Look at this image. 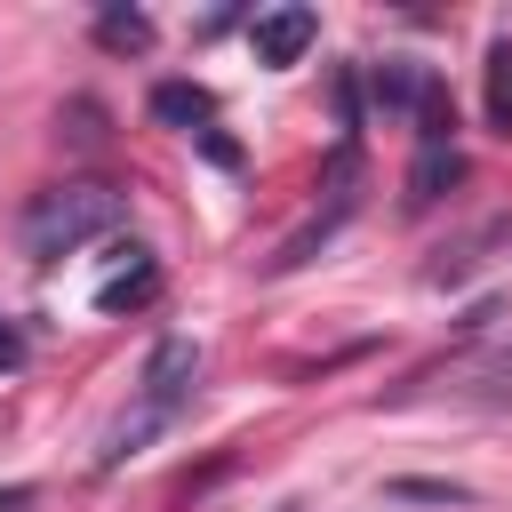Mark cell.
<instances>
[{"label": "cell", "instance_id": "6da1fadb", "mask_svg": "<svg viewBox=\"0 0 512 512\" xmlns=\"http://www.w3.org/2000/svg\"><path fill=\"white\" fill-rule=\"evenodd\" d=\"M120 224H128V192L120 184H56L16 216V240H24L32 264H64V256H80L88 240H104Z\"/></svg>", "mask_w": 512, "mask_h": 512}, {"label": "cell", "instance_id": "7a4b0ae2", "mask_svg": "<svg viewBox=\"0 0 512 512\" xmlns=\"http://www.w3.org/2000/svg\"><path fill=\"white\" fill-rule=\"evenodd\" d=\"M320 192H328V200H320V208H312V216H304V224H296V232H288V240L264 256V272H272V280H280V272H304V264H312V256H320L336 232H344V216L360 208V144H336V152H328Z\"/></svg>", "mask_w": 512, "mask_h": 512}, {"label": "cell", "instance_id": "3957f363", "mask_svg": "<svg viewBox=\"0 0 512 512\" xmlns=\"http://www.w3.org/2000/svg\"><path fill=\"white\" fill-rule=\"evenodd\" d=\"M192 392H200V344L192 336H160L144 352V368H136V408H152V416L176 424L192 408Z\"/></svg>", "mask_w": 512, "mask_h": 512}, {"label": "cell", "instance_id": "277c9868", "mask_svg": "<svg viewBox=\"0 0 512 512\" xmlns=\"http://www.w3.org/2000/svg\"><path fill=\"white\" fill-rule=\"evenodd\" d=\"M504 248H512V208H504V216H480V224L456 232V240H440L432 264H424V280H432V288H456V280H472V272H480L488 256H504Z\"/></svg>", "mask_w": 512, "mask_h": 512}, {"label": "cell", "instance_id": "5b68a950", "mask_svg": "<svg viewBox=\"0 0 512 512\" xmlns=\"http://www.w3.org/2000/svg\"><path fill=\"white\" fill-rule=\"evenodd\" d=\"M320 40V16L312 8H264L256 24H248V48H256V64H272V72H288V64H304V48Z\"/></svg>", "mask_w": 512, "mask_h": 512}, {"label": "cell", "instance_id": "8992f818", "mask_svg": "<svg viewBox=\"0 0 512 512\" xmlns=\"http://www.w3.org/2000/svg\"><path fill=\"white\" fill-rule=\"evenodd\" d=\"M464 184V152L456 144H440V152H416V168H408V192H400V208L408 216H424V208H440L448 192Z\"/></svg>", "mask_w": 512, "mask_h": 512}, {"label": "cell", "instance_id": "52a82bcc", "mask_svg": "<svg viewBox=\"0 0 512 512\" xmlns=\"http://www.w3.org/2000/svg\"><path fill=\"white\" fill-rule=\"evenodd\" d=\"M448 392H456L464 408H512V344H504V352H480Z\"/></svg>", "mask_w": 512, "mask_h": 512}, {"label": "cell", "instance_id": "ba28073f", "mask_svg": "<svg viewBox=\"0 0 512 512\" xmlns=\"http://www.w3.org/2000/svg\"><path fill=\"white\" fill-rule=\"evenodd\" d=\"M368 96H376V112H384V120H408V112H416V96H424V64L384 56V64L368 72Z\"/></svg>", "mask_w": 512, "mask_h": 512}, {"label": "cell", "instance_id": "9c48e42d", "mask_svg": "<svg viewBox=\"0 0 512 512\" xmlns=\"http://www.w3.org/2000/svg\"><path fill=\"white\" fill-rule=\"evenodd\" d=\"M152 296H160V264H152V248H128V272H112L96 288V312H136Z\"/></svg>", "mask_w": 512, "mask_h": 512}, {"label": "cell", "instance_id": "30bf717a", "mask_svg": "<svg viewBox=\"0 0 512 512\" xmlns=\"http://www.w3.org/2000/svg\"><path fill=\"white\" fill-rule=\"evenodd\" d=\"M160 432H168V416H152V408L112 416V432H104V448H96V472H120V464H128V456H144Z\"/></svg>", "mask_w": 512, "mask_h": 512}, {"label": "cell", "instance_id": "8fae6325", "mask_svg": "<svg viewBox=\"0 0 512 512\" xmlns=\"http://www.w3.org/2000/svg\"><path fill=\"white\" fill-rule=\"evenodd\" d=\"M152 112H160L168 128H184V136H208V120H216L208 88H192V80H160V88H152Z\"/></svg>", "mask_w": 512, "mask_h": 512}, {"label": "cell", "instance_id": "7c38bea8", "mask_svg": "<svg viewBox=\"0 0 512 512\" xmlns=\"http://www.w3.org/2000/svg\"><path fill=\"white\" fill-rule=\"evenodd\" d=\"M416 144L424 152H440V144H456V104H448V88H440V72H424V96H416Z\"/></svg>", "mask_w": 512, "mask_h": 512}, {"label": "cell", "instance_id": "4fadbf2b", "mask_svg": "<svg viewBox=\"0 0 512 512\" xmlns=\"http://www.w3.org/2000/svg\"><path fill=\"white\" fill-rule=\"evenodd\" d=\"M384 496H392V504H448V512H464V504H472V488H464V480H416V472L384 480Z\"/></svg>", "mask_w": 512, "mask_h": 512}, {"label": "cell", "instance_id": "5bb4252c", "mask_svg": "<svg viewBox=\"0 0 512 512\" xmlns=\"http://www.w3.org/2000/svg\"><path fill=\"white\" fill-rule=\"evenodd\" d=\"M488 120L512 136V40H488Z\"/></svg>", "mask_w": 512, "mask_h": 512}, {"label": "cell", "instance_id": "9a60e30c", "mask_svg": "<svg viewBox=\"0 0 512 512\" xmlns=\"http://www.w3.org/2000/svg\"><path fill=\"white\" fill-rule=\"evenodd\" d=\"M96 40L104 48H152V16L144 8H104L96 16Z\"/></svg>", "mask_w": 512, "mask_h": 512}, {"label": "cell", "instance_id": "2e32d148", "mask_svg": "<svg viewBox=\"0 0 512 512\" xmlns=\"http://www.w3.org/2000/svg\"><path fill=\"white\" fill-rule=\"evenodd\" d=\"M16 368H24V328L0 320V376H16Z\"/></svg>", "mask_w": 512, "mask_h": 512}, {"label": "cell", "instance_id": "e0dca14e", "mask_svg": "<svg viewBox=\"0 0 512 512\" xmlns=\"http://www.w3.org/2000/svg\"><path fill=\"white\" fill-rule=\"evenodd\" d=\"M24 504H32V488H8V496H0V512H24Z\"/></svg>", "mask_w": 512, "mask_h": 512}, {"label": "cell", "instance_id": "ac0fdd59", "mask_svg": "<svg viewBox=\"0 0 512 512\" xmlns=\"http://www.w3.org/2000/svg\"><path fill=\"white\" fill-rule=\"evenodd\" d=\"M280 512H312V504H280Z\"/></svg>", "mask_w": 512, "mask_h": 512}]
</instances>
